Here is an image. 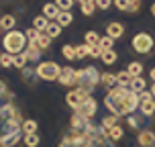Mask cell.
I'll use <instances>...</instances> for the list:
<instances>
[{
  "instance_id": "obj_47",
  "label": "cell",
  "mask_w": 155,
  "mask_h": 147,
  "mask_svg": "<svg viewBox=\"0 0 155 147\" xmlns=\"http://www.w3.org/2000/svg\"><path fill=\"white\" fill-rule=\"evenodd\" d=\"M151 15L155 16V4H153V6H151Z\"/></svg>"
},
{
  "instance_id": "obj_37",
  "label": "cell",
  "mask_w": 155,
  "mask_h": 147,
  "mask_svg": "<svg viewBox=\"0 0 155 147\" xmlns=\"http://www.w3.org/2000/svg\"><path fill=\"white\" fill-rule=\"evenodd\" d=\"M0 65H2V68H10V65H12V55L4 51V53L0 55Z\"/></svg>"
},
{
  "instance_id": "obj_11",
  "label": "cell",
  "mask_w": 155,
  "mask_h": 147,
  "mask_svg": "<svg viewBox=\"0 0 155 147\" xmlns=\"http://www.w3.org/2000/svg\"><path fill=\"white\" fill-rule=\"evenodd\" d=\"M41 47L37 45V43H27V51H25V55H27V59H33V62H37L39 57H41Z\"/></svg>"
},
{
  "instance_id": "obj_13",
  "label": "cell",
  "mask_w": 155,
  "mask_h": 147,
  "mask_svg": "<svg viewBox=\"0 0 155 147\" xmlns=\"http://www.w3.org/2000/svg\"><path fill=\"white\" fill-rule=\"evenodd\" d=\"M59 8H57V4L55 2H49V4H45L43 6V16H47V18H57L59 16Z\"/></svg>"
},
{
  "instance_id": "obj_40",
  "label": "cell",
  "mask_w": 155,
  "mask_h": 147,
  "mask_svg": "<svg viewBox=\"0 0 155 147\" xmlns=\"http://www.w3.org/2000/svg\"><path fill=\"white\" fill-rule=\"evenodd\" d=\"M59 147H80V145H78V143H76L74 139H71V137H65V139H61Z\"/></svg>"
},
{
  "instance_id": "obj_23",
  "label": "cell",
  "mask_w": 155,
  "mask_h": 147,
  "mask_svg": "<svg viewBox=\"0 0 155 147\" xmlns=\"http://www.w3.org/2000/svg\"><path fill=\"white\" fill-rule=\"evenodd\" d=\"M47 25H49V18H47V16H37V18L33 21V27H35L37 31H41V33L47 29Z\"/></svg>"
},
{
  "instance_id": "obj_24",
  "label": "cell",
  "mask_w": 155,
  "mask_h": 147,
  "mask_svg": "<svg viewBox=\"0 0 155 147\" xmlns=\"http://www.w3.org/2000/svg\"><path fill=\"white\" fill-rule=\"evenodd\" d=\"M65 100H68V104H70V106H74V109H76L78 104L82 102V96H80V94H78L76 90H71V92L68 94V96H65Z\"/></svg>"
},
{
  "instance_id": "obj_15",
  "label": "cell",
  "mask_w": 155,
  "mask_h": 147,
  "mask_svg": "<svg viewBox=\"0 0 155 147\" xmlns=\"http://www.w3.org/2000/svg\"><path fill=\"white\" fill-rule=\"evenodd\" d=\"M139 143H141L143 147L153 145V143H155V133H153V131H141V135H139Z\"/></svg>"
},
{
  "instance_id": "obj_39",
  "label": "cell",
  "mask_w": 155,
  "mask_h": 147,
  "mask_svg": "<svg viewBox=\"0 0 155 147\" xmlns=\"http://www.w3.org/2000/svg\"><path fill=\"white\" fill-rule=\"evenodd\" d=\"M55 4H57L59 10H70L74 6V0H55Z\"/></svg>"
},
{
  "instance_id": "obj_28",
  "label": "cell",
  "mask_w": 155,
  "mask_h": 147,
  "mask_svg": "<svg viewBox=\"0 0 155 147\" xmlns=\"http://www.w3.org/2000/svg\"><path fill=\"white\" fill-rule=\"evenodd\" d=\"M100 82L106 86V88H108V86H114L116 84V74H100Z\"/></svg>"
},
{
  "instance_id": "obj_14",
  "label": "cell",
  "mask_w": 155,
  "mask_h": 147,
  "mask_svg": "<svg viewBox=\"0 0 155 147\" xmlns=\"http://www.w3.org/2000/svg\"><path fill=\"white\" fill-rule=\"evenodd\" d=\"M141 112H143V115L145 116H151L155 112V100L153 98H147V100H141Z\"/></svg>"
},
{
  "instance_id": "obj_34",
  "label": "cell",
  "mask_w": 155,
  "mask_h": 147,
  "mask_svg": "<svg viewBox=\"0 0 155 147\" xmlns=\"http://www.w3.org/2000/svg\"><path fill=\"white\" fill-rule=\"evenodd\" d=\"M98 41H100V37H98L96 31H88L86 33V45H98Z\"/></svg>"
},
{
  "instance_id": "obj_17",
  "label": "cell",
  "mask_w": 155,
  "mask_h": 147,
  "mask_svg": "<svg viewBox=\"0 0 155 147\" xmlns=\"http://www.w3.org/2000/svg\"><path fill=\"white\" fill-rule=\"evenodd\" d=\"M129 88H131L133 92H137V94H139V92H143V90H145V80H143L141 76H135V78L131 80Z\"/></svg>"
},
{
  "instance_id": "obj_42",
  "label": "cell",
  "mask_w": 155,
  "mask_h": 147,
  "mask_svg": "<svg viewBox=\"0 0 155 147\" xmlns=\"http://www.w3.org/2000/svg\"><path fill=\"white\" fill-rule=\"evenodd\" d=\"M129 2L131 0H114V4L118 10H129Z\"/></svg>"
},
{
  "instance_id": "obj_22",
  "label": "cell",
  "mask_w": 155,
  "mask_h": 147,
  "mask_svg": "<svg viewBox=\"0 0 155 147\" xmlns=\"http://www.w3.org/2000/svg\"><path fill=\"white\" fill-rule=\"evenodd\" d=\"M78 2L82 4V12H84L86 16H90V15H92L94 6H96V2H94V0H78Z\"/></svg>"
},
{
  "instance_id": "obj_4",
  "label": "cell",
  "mask_w": 155,
  "mask_h": 147,
  "mask_svg": "<svg viewBox=\"0 0 155 147\" xmlns=\"http://www.w3.org/2000/svg\"><path fill=\"white\" fill-rule=\"evenodd\" d=\"M100 82V72L96 68H84V70H78L76 72V84L78 88H86L90 90Z\"/></svg>"
},
{
  "instance_id": "obj_45",
  "label": "cell",
  "mask_w": 155,
  "mask_h": 147,
  "mask_svg": "<svg viewBox=\"0 0 155 147\" xmlns=\"http://www.w3.org/2000/svg\"><path fill=\"white\" fill-rule=\"evenodd\" d=\"M129 125H131L133 129H135V127L139 125V119H137V116H129Z\"/></svg>"
},
{
  "instance_id": "obj_44",
  "label": "cell",
  "mask_w": 155,
  "mask_h": 147,
  "mask_svg": "<svg viewBox=\"0 0 155 147\" xmlns=\"http://www.w3.org/2000/svg\"><path fill=\"white\" fill-rule=\"evenodd\" d=\"M94 2H96V6H98V8H108L112 0H94Z\"/></svg>"
},
{
  "instance_id": "obj_10",
  "label": "cell",
  "mask_w": 155,
  "mask_h": 147,
  "mask_svg": "<svg viewBox=\"0 0 155 147\" xmlns=\"http://www.w3.org/2000/svg\"><path fill=\"white\" fill-rule=\"evenodd\" d=\"M106 35H108V37H112V39L123 37V35H124V25H120V23H110V25H106Z\"/></svg>"
},
{
  "instance_id": "obj_31",
  "label": "cell",
  "mask_w": 155,
  "mask_h": 147,
  "mask_svg": "<svg viewBox=\"0 0 155 147\" xmlns=\"http://www.w3.org/2000/svg\"><path fill=\"white\" fill-rule=\"evenodd\" d=\"M12 65H15V68H25V65H27V55L25 53L12 55Z\"/></svg>"
},
{
  "instance_id": "obj_49",
  "label": "cell",
  "mask_w": 155,
  "mask_h": 147,
  "mask_svg": "<svg viewBox=\"0 0 155 147\" xmlns=\"http://www.w3.org/2000/svg\"><path fill=\"white\" fill-rule=\"evenodd\" d=\"M149 147H155V143H153V145H149Z\"/></svg>"
},
{
  "instance_id": "obj_46",
  "label": "cell",
  "mask_w": 155,
  "mask_h": 147,
  "mask_svg": "<svg viewBox=\"0 0 155 147\" xmlns=\"http://www.w3.org/2000/svg\"><path fill=\"white\" fill-rule=\"evenodd\" d=\"M151 94H153V98H155V84L151 86Z\"/></svg>"
},
{
  "instance_id": "obj_36",
  "label": "cell",
  "mask_w": 155,
  "mask_h": 147,
  "mask_svg": "<svg viewBox=\"0 0 155 147\" xmlns=\"http://www.w3.org/2000/svg\"><path fill=\"white\" fill-rule=\"evenodd\" d=\"M61 53L65 59H76V47H71V45H65L61 49Z\"/></svg>"
},
{
  "instance_id": "obj_25",
  "label": "cell",
  "mask_w": 155,
  "mask_h": 147,
  "mask_svg": "<svg viewBox=\"0 0 155 147\" xmlns=\"http://www.w3.org/2000/svg\"><path fill=\"white\" fill-rule=\"evenodd\" d=\"M116 57H118V55H116L114 51H112V49H108V51H104V53H102L100 59H102L104 63H106V65H112V63L116 62Z\"/></svg>"
},
{
  "instance_id": "obj_5",
  "label": "cell",
  "mask_w": 155,
  "mask_h": 147,
  "mask_svg": "<svg viewBox=\"0 0 155 147\" xmlns=\"http://www.w3.org/2000/svg\"><path fill=\"white\" fill-rule=\"evenodd\" d=\"M84 147H112V141H108V133L104 129H92L86 135Z\"/></svg>"
},
{
  "instance_id": "obj_3",
  "label": "cell",
  "mask_w": 155,
  "mask_h": 147,
  "mask_svg": "<svg viewBox=\"0 0 155 147\" xmlns=\"http://www.w3.org/2000/svg\"><path fill=\"white\" fill-rule=\"evenodd\" d=\"M4 49H6V53H10V55H16V53H23L25 51V45L29 43L27 41V37H25V33H21V31H8L6 33V37H4Z\"/></svg>"
},
{
  "instance_id": "obj_9",
  "label": "cell",
  "mask_w": 155,
  "mask_h": 147,
  "mask_svg": "<svg viewBox=\"0 0 155 147\" xmlns=\"http://www.w3.org/2000/svg\"><path fill=\"white\" fill-rule=\"evenodd\" d=\"M57 80L63 86H74L76 84V70L74 68H61V74H59Z\"/></svg>"
},
{
  "instance_id": "obj_41",
  "label": "cell",
  "mask_w": 155,
  "mask_h": 147,
  "mask_svg": "<svg viewBox=\"0 0 155 147\" xmlns=\"http://www.w3.org/2000/svg\"><path fill=\"white\" fill-rule=\"evenodd\" d=\"M102 53L104 51L100 49V45H90V55L92 57H102Z\"/></svg>"
},
{
  "instance_id": "obj_33",
  "label": "cell",
  "mask_w": 155,
  "mask_h": 147,
  "mask_svg": "<svg viewBox=\"0 0 155 147\" xmlns=\"http://www.w3.org/2000/svg\"><path fill=\"white\" fill-rule=\"evenodd\" d=\"M120 137H123V129H120L118 125H114V127L108 131V139H110V141H118Z\"/></svg>"
},
{
  "instance_id": "obj_43",
  "label": "cell",
  "mask_w": 155,
  "mask_h": 147,
  "mask_svg": "<svg viewBox=\"0 0 155 147\" xmlns=\"http://www.w3.org/2000/svg\"><path fill=\"white\" fill-rule=\"evenodd\" d=\"M139 6H141V0H131V2H129V10H127V12H135Z\"/></svg>"
},
{
  "instance_id": "obj_8",
  "label": "cell",
  "mask_w": 155,
  "mask_h": 147,
  "mask_svg": "<svg viewBox=\"0 0 155 147\" xmlns=\"http://www.w3.org/2000/svg\"><path fill=\"white\" fill-rule=\"evenodd\" d=\"M76 115H80V116H84V119L90 121V119L96 115V100H94L92 96H88L86 100H82L76 106Z\"/></svg>"
},
{
  "instance_id": "obj_48",
  "label": "cell",
  "mask_w": 155,
  "mask_h": 147,
  "mask_svg": "<svg viewBox=\"0 0 155 147\" xmlns=\"http://www.w3.org/2000/svg\"><path fill=\"white\" fill-rule=\"evenodd\" d=\"M151 78H153V80H155V68H153V70H151Z\"/></svg>"
},
{
  "instance_id": "obj_38",
  "label": "cell",
  "mask_w": 155,
  "mask_h": 147,
  "mask_svg": "<svg viewBox=\"0 0 155 147\" xmlns=\"http://www.w3.org/2000/svg\"><path fill=\"white\" fill-rule=\"evenodd\" d=\"M39 33H41V31H37V29L33 27V29H27L25 37L29 39V43H35V41H37V37H39Z\"/></svg>"
},
{
  "instance_id": "obj_16",
  "label": "cell",
  "mask_w": 155,
  "mask_h": 147,
  "mask_svg": "<svg viewBox=\"0 0 155 147\" xmlns=\"http://www.w3.org/2000/svg\"><path fill=\"white\" fill-rule=\"evenodd\" d=\"M61 29H63V27L57 23V21H55V23H49V25H47V29H45V35H49L51 39H55V37L61 35Z\"/></svg>"
},
{
  "instance_id": "obj_19",
  "label": "cell",
  "mask_w": 155,
  "mask_h": 147,
  "mask_svg": "<svg viewBox=\"0 0 155 147\" xmlns=\"http://www.w3.org/2000/svg\"><path fill=\"white\" fill-rule=\"evenodd\" d=\"M15 16H10V15H6V16H2L0 18V29H6V31H12L15 29Z\"/></svg>"
},
{
  "instance_id": "obj_26",
  "label": "cell",
  "mask_w": 155,
  "mask_h": 147,
  "mask_svg": "<svg viewBox=\"0 0 155 147\" xmlns=\"http://www.w3.org/2000/svg\"><path fill=\"white\" fill-rule=\"evenodd\" d=\"M90 55V45H78L76 47V59H84V57H88Z\"/></svg>"
},
{
  "instance_id": "obj_35",
  "label": "cell",
  "mask_w": 155,
  "mask_h": 147,
  "mask_svg": "<svg viewBox=\"0 0 155 147\" xmlns=\"http://www.w3.org/2000/svg\"><path fill=\"white\" fill-rule=\"evenodd\" d=\"M127 72H129L133 78H135V76H141V72H143V65H141L139 62H133L131 65H129V70H127Z\"/></svg>"
},
{
  "instance_id": "obj_27",
  "label": "cell",
  "mask_w": 155,
  "mask_h": 147,
  "mask_svg": "<svg viewBox=\"0 0 155 147\" xmlns=\"http://www.w3.org/2000/svg\"><path fill=\"white\" fill-rule=\"evenodd\" d=\"M23 141H25V145H27V147H37L41 139H39L37 133H31V135H25V139H23Z\"/></svg>"
},
{
  "instance_id": "obj_18",
  "label": "cell",
  "mask_w": 155,
  "mask_h": 147,
  "mask_svg": "<svg viewBox=\"0 0 155 147\" xmlns=\"http://www.w3.org/2000/svg\"><path fill=\"white\" fill-rule=\"evenodd\" d=\"M55 21H57V23L61 25V27H68V25H71L74 16H71V12H70V10H61V12H59V16H57Z\"/></svg>"
},
{
  "instance_id": "obj_1",
  "label": "cell",
  "mask_w": 155,
  "mask_h": 147,
  "mask_svg": "<svg viewBox=\"0 0 155 147\" xmlns=\"http://www.w3.org/2000/svg\"><path fill=\"white\" fill-rule=\"evenodd\" d=\"M23 119L21 112L12 104V94L8 92L6 84L0 80V139L10 133H21Z\"/></svg>"
},
{
  "instance_id": "obj_20",
  "label": "cell",
  "mask_w": 155,
  "mask_h": 147,
  "mask_svg": "<svg viewBox=\"0 0 155 147\" xmlns=\"http://www.w3.org/2000/svg\"><path fill=\"white\" fill-rule=\"evenodd\" d=\"M131 80H133V76L129 72H118V74H116V84L118 86H129Z\"/></svg>"
},
{
  "instance_id": "obj_30",
  "label": "cell",
  "mask_w": 155,
  "mask_h": 147,
  "mask_svg": "<svg viewBox=\"0 0 155 147\" xmlns=\"http://www.w3.org/2000/svg\"><path fill=\"white\" fill-rule=\"evenodd\" d=\"M98 45H100L102 51H108V49H112V45H114V39L106 35V37H102L100 41H98Z\"/></svg>"
},
{
  "instance_id": "obj_32",
  "label": "cell",
  "mask_w": 155,
  "mask_h": 147,
  "mask_svg": "<svg viewBox=\"0 0 155 147\" xmlns=\"http://www.w3.org/2000/svg\"><path fill=\"white\" fill-rule=\"evenodd\" d=\"M41 49H47L49 47V43H51V37L49 35H43V33H39V37H37V41H35Z\"/></svg>"
},
{
  "instance_id": "obj_29",
  "label": "cell",
  "mask_w": 155,
  "mask_h": 147,
  "mask_svg": "<svg viewBox=\"0 0 155 147\" xmlns=\"http://www.w3.org/2000/svg\"><path fill=\"white\" fill-rule=\"evenodd\" d=\"M114 125H116V116H114V115H110V116H104V119H102V129H104L106 133H108L110 129L114 127Z\"/></svg>"
},
{
  "instance_id": "obj_2",
  "label": "cell",
  "mask_w": 155,
  "mask_h": 147,
  "mask_svg": "<svg viewBox=\"0 0 155 147\" xmlns=\"http://www.w3.org/2000/svg\"><path fill=\"white\" fill-rule=\"evenodd\" d=\"M104 104L114 116H123V115H131L133 110L139 109L141 100H139V94L133 92L131 88L116 86L104 96Z\"/></svg>"
},
{
  "instance_id": "obj_21",
  "label": "cell",
  "mask_w": 155,
  "mask_h": 147,
  "mask_svg": "<svg viewBox=\"0 0 155 147\" xmlns=\"http://www.w3.org/2000/svg\"><path fill=\"white\" fill-rule=\"evenodd\" d=\"M21 131L25 135H31V133H37V121H23V127Z\"/></svg>"
},
{
  "instance_id": "obj_7",
  "label": "cell",
  "mask_w": 155,
  "mask_h": 147,
  "mask_svg": "<svg viewBox=\"0 0 155 147\" xmlns=\"http://www.w3.org/2000/svg\"><path fill=\"white\" fill-rule=\"evenodd\" d=\"M133 49L137 53H149L153 49V37L147 35V33H139L133 37Z\"/></svg>"
},
{
  "instance_id": "obj_12",
  "label": "cell",
  "mask_w": 155,
  "mask_h": 147,
  "mask_svg": "<svg viewBox=\"0 0 155 147\" xmlns=\"http://www.w3.org/2000/svg\"><path fill=\"white\" fill-rule=\"evenodd\" d=\"M18 141H21V133H10L0 139V147H15Z\"/></svg>"
},
{
  "instance_id": "obj_6",
  "label": "cell",
  "mask_w": 155,
  "mask_h": 147,
  "mask_svg": "<svg viewBox=\"0 0 155 147\" xmlns=\"http://www.w3.org/2000/svg\"><path fill=\"white\" fill-rule=\"evenodd\" d=\"M35 74H37L41 80L51 82V80H57V78H59V74H61V68H59L55 62H43V63L37 68V72H35Z\"/></svg>"
}]
</instances>
